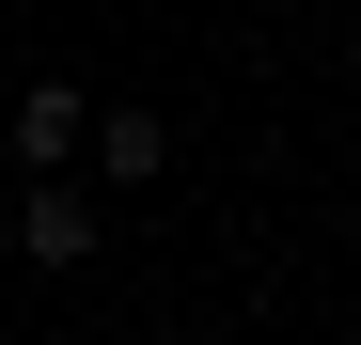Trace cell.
<instances>
[{"instance_id":"2","label":"cell","mask_w":361,"mask_h":345,"mask_svg":"<svg viewBox=\"0 0 361 345\" xmlns=\"http://www.w3.org/2000/svg\"><path fill=\"white\" fill-rule=\"evenodd\" d=\"M79 142H94V94H79V79H32V94H16V157H32V172H63Z\"/></svg>"},{"instance_id":"3","label":"cell","mask_w":361,"mask_h":345,"mask_svg":"<svg viewBox=\"0 0 361 345\" xmlns=\"http://www.w3.org/2000/svg\"><path fill=\"white\" fill-rule=\"evenodd\" d=\"M94 172H110V189H157V172H173V126H157V110H94Z\"/></svg>"},{"instance_id":"1","label":"cell","mask_w":361,"mask_h":345,"mask_svg":"<svg viewBox=\"0 0 361 345\" xmlns=\"http://www.w3.org/2000/svg\"><path fill=\"white\" fill-rule=\"evenodd\" d=\"M94 236H110V220L63 189V172H32V204H16V251H32V267H94Z\"/></svg>"}]
</instances>
